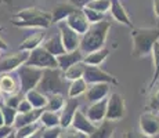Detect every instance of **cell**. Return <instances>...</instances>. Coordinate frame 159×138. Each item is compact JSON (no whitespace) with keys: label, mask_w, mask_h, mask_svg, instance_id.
Returning a JSON list of instances; mask_svg holds the SVG:
<instances>
[{"label":"cell","mask_w":159,"mask_h":138,"mask_svg":"<svg viewBox=\"0 0 159 138\" xmlns=\"http://www.w3.org/2000/svg\"><path fill=\"white\" fill-rule=\"evenodd\" d=\"M109 29H111V22L108 20H102L97 24H91L86 30V33L82 35L80 38L79 50L83 53V55L102 48L105 44Z\"/></svg>","instance_id":"cell-1"},{"label":"cell","mask_w":159,"mask_h":138,"mask_svg":"<svg viewBox=\"0 0 159 138\" xmlns=\"http://www.w3.org/2000/svg\"><path fill=\"white\" fill-rule=\"evenodd\" d=\"M64 72L60 68H48L43 69V75L38 84V90L43 93L44 96H51V94H65L68 93V87Z\"/></svg>","instance_id":"cell-2"},{"label":"cell","mask_w":159,"mask_h":138,"mask_svg":"<svg viewBox=\"0 0 159 138\" xmlns=\"http://www.w3.org/2000/svg\"><path fill=\"white\" fill-rule=\"evenodd\" d=\"M133 38V55L134 57H145L151 54L154 44L159 42L158 28H136L131 32Z\"/></svg>","instance_id":"cell-3"},{"label":"cell","mask_w":159,"mask_h":138,"mask_svg":"<svg viewBox=\"0 0 159 138\" xmlns=\"http://www.w3.org/2000/svg\"><path fill=\"white\" fill-rule=\"evenodd\" d=\"M13 24L20 28H48L53 24L51 14L43 13L38 8H25L13 17Z\"/></svg>","instance_id":"cell-4"},{"label":"cell","mask_w":159,"mask_h":138,"mask_svg":"<svg viewBox=\"0 0 159 138\" xmlns=\"http://www.w3.org/2000/svg\"><path fill=\"white\" fill-rule=\"evenodd\" d=\"M43 75V69L29 66L26 64L18 68V80H20V90L22 94L28 93L32 88H36Z\"/></svg>","instance_id":"cell-5"},{"label":"cell","mask_w":159,"mask_h":138,"mask_svg":"<svg viewBox=\"0 0 159 138\" xmlns=\"http://www.w3.org/2000/svg\"><path fill=\"white\" fill-rule=\"evenodd\" d=\"M26 65L35 66L39 69H48V68H58L57 58L51 55L47 50H44L42 46L36 47L35 50L29 51L28 60H26Z\"/></svg>","instance_id":"cell-6"},{"label":"cell","mask_w":159,"mask_h":138,"mask_svg":"<svg viewBox=\"0 0 159 138\" xmlns=\"http://www.w3.org/2000/svg\"><path fill=\"white\" fill-rule=\"evenodd\" d=\"M125 116V101L119 93H112L107 98V113L105 119L109 122H116Z\"/></svg>","instance_id":"cell-7"},{"label":"cell","mask_w":159,"mask_h":138,"mask_svg":"<svg viewBox=\"0 0 159 138\" xmlns=\"http://www.w3.org/2000/svg\"><path fill=\"white\" fill-rule=\"evenodd\" d=\"M83 79L87 84H96V83H108V84H118V80L112 75L104 72L100 66L86 65L83 73Z\"/></svg>","instance_id":"cell-8"},{"label":"cell","mask_w":159,"mask_h":138,"mask_svg":"<svg viewBox=\"0 0 159 138\" xmlns=\"http://www.w3.org/2000/svg\"><path fill=\"white\" fill-rule=\"evenodd\" d=\"M58 30H60V36L61 40H62L64 48L65 51H75L79 48V44H80V35L72 30L71 28L66 25L65 21H61L58 22Z\"/></svg>","instance_id":"cell-9"},{"label":"cell","mask_w":159,"mask_h":138,"mask_svg":"<svg viewBox=\"0 0 159 138\" xmlns=\"http://www.w3.org/2000/svg\"><path fill=\"white\" fill-rule=\"evenodd\" d=\"M140 130L148 137L159 136V115L154 112H145L140 116Z\"/></svg>","instance_id":"cell-10"},{"label":"cell","mask_w":159,"mask_h":138,"mask_svg":"<svg viewBox=\"0 0 159 138\" xmlns=\"http://www.w3.org/2000/svg\"><path fill=\"white\" fill-rule=\"evenodd\" d=\"M28 54L29 53H26V51H20V53H14L2 58L0 60V73H8L18 69L21 65H24L26 62Z\"/></svg>","instance_id":"cell-11"},{"label":"cell","mask_w":159,"mask_h":138,"mask_svg":"<svg viewBox=\"0 0 159 138\" xmlns=\"http://www.w3.org/2000/svg\"><path fill=\"white\" fill-rule=\"evenodd\" d=\"M65 22L72 30H75V32L80 36L84 35L86 30L89 29V26H90V24H89L86 15L83 14V10H82V8H76V10L65 20Z\"/></svg>","instance_id":"cell-12"},{"label":"cell","mask_w":159,"mask_h":138,"mask_svg":"<svg viewBox=\"0 0 159 138\" xmlns=\"http://www.w3.org/2000/svg\"><path fill=\"white\" fill-rule=\"evenodd\" d=\"M78 109H79L78 98H68V100L65 101L64 108L60 110V127L61 128H66L71 126L73 116H75Z\"/></svg>","instance_id":"cell-13"},{"label":"cell","mask_w":159,"mask_h":138,"mask_svg":"<svg viewBox=\"0 0 159 138\" xmlns=\"http://www.w3.org/2000/svg\"><path fill=\"white\" fill-rule=\"evenodd\" d=\"M86 116L87 119L94 123L96 126H98L101 122L105 120V113H107V98H104L101 101L90 104V106L86 109Z\"/></svg>","instance_id":"cell-14"},{"label":"cell","mask_w":159,"mask_h":138,"mask_svg":"<svg viewBox=\"0 0 159 138\" xmlns=\"http://www.w3.org/2000/svg\"><path fill=\"white\" fill-rule=\"evenodd\" d=\"M71 127L75 128V130H78V131H80V133H84V134H87V136H91V134L96 131L97 126L89 120L86 113L78 109L76 110V113H75V116H73Z\"/></svg>","instance_id":"cell-15"},{"label":"cell","mask_w":159,"mask_h":138,"mask_svg":"<svg viewBox=\"0 0 159 138\" xmlns=\"http://www.w3.org/2000/svg\"><path fill=\"white\" fill-rule=\"evenodd\" d=\"M109 88H111V84H108V83L90 84V87H87V91L84 93L87 102L93 104V102H97V101H101L104 98H107V96L109 93Z\"/></svg>","instance_id":"cell-16"},{"label":"cell","mask_w":159,"mask_h":138,"mask_svg":"<svg viewBox=\"0 0 159 138\" xmlns=\"http://www.w3.org/2000/svg\"><path fill=\"white\" fill-rule=\"evenodd\" d=\"M83 53H82L80 50H75V51H65L64 54L58 55L57 58V64H58V68L61 70H66L69 68V66L75 65L76 62H80V61H83Z\"/></svg>","instance_id":"cell-17"},{"label":"cell","mask_w":159,"mask_h":138,"mask_svg":"<svg viewBox=\"0 0 159 138\" xmlns=\"http://www.w3.org/2000/svg\"><path fill=\"white\" fill-rule=\"evenodd\" d=\"M0 91L7 94V96L18 93L20 91V80L14 75H11V72L3 73L0 76Z\"/></svg>","instance_id":"cell-18"},{"label":"cell","mask_w":159,"mask_h":138,"mask_svg":"<svg viewBox=\"0 0 159 138\" xmlns=\"http://www.w3.org/2000/svg\"><path fill=\"white\" fill-rule=\"evenodd\" d=\"M42 112H43V109H32V110L25 112V113H17V118H15V122H14L13 127L20 128V127H22V126L39 122Z\"/></svg>","instance_id":"cell-19"},{"label":"cell","mask_w":159,"mask_h":138,"mask_svg":"<svg viewBox=\"0 0 159 138\" xmlns=\"http://www.w3.org/2000/svg\"><path fill=\"white\" fill-rule=\"evenodd\" d=\"M75 10H76V7L72 6L71 3H61V4H57L56 7L53 8V11H51V21L56 24L61 22V21H65Z\"/></svg>","instance_id":"cell-20"},{"label":"cell","mask_w":159,"mask_h":138,"mask_svg":"<svg viewBox=\"0 0 159 138\" xmlns=\"http://www.w3.org/2000/svg\"><path fill=\"white\" fill-rule=\"evenodd\" d=\"M109 11H111L115 21H118V22L123 24V25H126V26H131V21L129 18V15H127L126 10H125V7L120 4L119 0H111Z\"/></svg>","instance_id":"cell-21"},{"label":"cell","mask_w":159,"mask_h":138,"mask_svg":"<svg viewBox=\"0 0 159 138\" xmlns=\"http://www.w3.org/2000/svg\"><path fill=\"white\" fill-rule=\"evenodd\" d=\"M42 47H43L44 50H47L51 55H54V57H58V55L65 53V48H64V44H62V40H61L60 33L56 35V36L48 38L47 40H44L43 44H42Z\"/></svg>","instance_id":"cell-22"},{"label":"cell","mask_w":159,"mask_h":138,"mask_svg":"<svg viewBox=\"0 0 159 138\" xmlns=\"http://www.w3.org/2000/svg\"><path fill=\"white\" fill-rule=\"evenodd\" d=\"M25 98L29 101L33 109H44L47 105V96L38 90V88H32L28 93H25Z\"/></svg>","instance_id":"cell-23"},{"label":"cell","mask_w":159,"mask_h":138,"mask_svg":"<svg viewBox=\"0 0 159 138\" xmlns=\"http://www.w3.org/2000/svg\"><path fill=\"white\" fill-rule=\"evenodd\" d=\"M108 55H109V50L105 47H102V48H100V50H96V51H93V53L86 54L83 57V62L86 64V65L98 66L107 60Z\"/></svg>","instance_id":"cell-24"},{"label":"cell","mask_w":159,"mask_h":138,"mask_svg":"<svg viewBox=\"0 0 159 138\" xmlns=\"http://www.w3.org/2000/svg\"><path fill=\"white\" fill-rule=\"evenodd\" d=\"M43 39H44V33L43 32H36L35 35L26 38L25 40L21 43L20 44V51H26V53H29V51L35 50L36 47H39V46L42 44Z\"/></svg>","instance_id":"cell-25"},{"label":"cell","mask_w":159,"mask_h":138,"mask_svg":"<svg viewBox=\"0 0 159 138\" xmlns=\"http://www.w3.org/2000/svg\"><path fill=\"white\" fill-rule=\"evenodd\" d=\"M84 68H86V64H84L83 61L76 62L75 65L69 66L66 70H64V78L68 82H73V80H76V79H82L83 78V73H84Z\"/></svg>","instance_id":"cell-26"},{"label":"cell","mask_w":159,"mask_h":138,"mask_svg":"<svg viewBox=\"0 0 159 138\" xmlns=\"http://www.w3.org/2000/svg\"><path fill=\"white\" fill-rule=\"evenodd\" d=\"M89 84L84 82V79H76V80L71 82L68 87V98H78L80 97L82 94H84L87 91Z\"/></svg>","instance_id":"cell-27"},{"label":"cell","mask_w":159,"mask_h":138,"mask_svg":"<svg viewBox=\"0 0 159 138\" xmlns=\"http://www.w3.org/2000/svg\"><path fill=\"white\" fill-rule=\"evenodd\" d=\"M39 122L42 123L43 127H56V126H60V113L43 109Z\"/></svg>","instance_id":"cell-28"},{"label":"cell","mask_w":159,"mask_h":138,"mask_svg":"<svg viewBox=\"0 0 159 138\" xmlns=\"http://www.w3.org/2000/svg\"><path fill=\"white\" fill-rule=\"evenodd\" d=\"M65 105V97L62 94H51L47 96V105L46 110H51V112H60Z\"/></svg>","instance_id":"cell-29"},{"label":"cell","mask_w":159,"mask_h":138,"mask_svg":"<svg viewBox=\"0 0 159 138\" xmlns=\"http://www.w3.org/2000/svg\"><path fill=\"white\" fill-rule=\"evenodd\" d=\"M112 131H114V124H112V122L105 119V120L97 126L96 131L91 136H89V138H109Z\"/></svg>","instance_id":"cell-30"},{"label":"cell","mask_w":159,"mask_h":138,"mask_svg":"<svg viewBox=\"0 0 159 138\" xmlns=\"http://www.w3.org/2000/svg\"><path fill=\"white\" fill-rule=\"evenodd\" d=\"M42 127H43V126H42L40 122H35V123L22 126V127L15 130V138H28L32 136V134H35L36 131H39Z\"/></svg>","instance_id":"cell-31"},{"label":"cell","mask_w":159,"mask_h":138,"mask_svg":"<svg viewBox=\"0 0 159 138\" xmlns=\"http://www.w3.org/2000/svg\"><path fill=\"white\" fill-rule=\"evenodd\" d=\"M151 54H152V61H154V78H152L151 83H149V88H152V86L159 79V42H157L154 44Z\"/></svg>","instance_id":"cell-32"},{"label":"cell","mask_w":159,"mask_h":138,"mask_svg":"<svg viewBox=\"0 0 159 138\" xmlns=\"http://www.w3.org/2000/svg\"><path fill=\"white\" fill-rule=\"evenodd\" d=\"M0 108H2V113H3V120H4L6 126H14L15 118H17V109L10 108V106L4 105V104H0Z\"/></svg>","instance_id":"cell-33"},{"label":"cell","mask_w":159,"mask_h":138,"mask_svg":"<svg viewBox=\"0 0 159 138\" xmlns=\"http://www.w3.org/2000/svg\"><path fill=\"white\" fill-rule=\"evenodd\" d=\"M86 7H90L93 10L98 11V13L105 14L111 7V0H91Z\"/></svg>","instance_id":"cell-34"},{"label":"cell","mask_w":159,"mask_h":138,"mask_svg":"<svg viewBox=\"0 0 159 138\" xmlns=\"http://www.w3.org/2000/svg\"><path fill=\"white\" fill-rule=\"evenodd\" d=\"M82 10H83V14L86 15V18H87V21H89L90 25L91 24H97V22H100V21L105 20L102 13H98V11L93 10V8H90V7H84V8H82Z\"/></svg>","instance_id":"cell-35"},{"label":"cell","mask_w":159,"mask_h":138,"mask_svg":"<svg viewBox=\"0 0 159 138\" xmlns=\"http://www.w3.org/2000/svg\"><path fill=\"white\" fill-rule=\"evenodd\" d=\"M61 131H62V128L60 126H56V127H42L40 134H42V138H60Z\"/></svg>","instance_id":"cell-36"},{"label":"cell","mask_w":159,"mask_h":138,"mask_svg":"<svg viewBox=\"0 0 159 138\" xmlns=\"http://www.w3.org/2000/svg\"><path fill=\"white\" fill-rule=\"evenodd\" d=\"M21 100H22L21 94L15 93V94H10V96L6 97L4 100H3V104H4V105H7V106H10V108L17 109L18 105H20V102H21Z\"/></svg>","instance_id":"cell-37"},{"label":"cell","mask_w":159,"mask_h":138,"mask_svg":"<svg viewBox=\"0 0 159 138\" xmlns=\"http://www.w3.org/2000/svg\"><path fill=\"white\" fill-rule=\"evenodd\" d=\"M147 108L149 109V112H154V113L159 112V90L149 98V102H148Z\"/></svg>","instance_id":"cell-38"},{"label":"cell","mask_w":159,"mask_h":138,"mask_svg":"<svg viewBox=\"0 0 159 138\" xmlns=\"http://www.w3.org/2000/svg\"><path fill=\"white\" fill-rule=\"evenodd\" d=\"M32 105L29 104V101L26 100V98H22L20 102V105H18L17 108V112L18 113H25V112H29V110H32Z\"/></svg>","instance_id":"cell-39"},{"label":"cell","mask_w":159,"mask_h":138,"mask_svg":"<svg viewBox=\"0 0 159 138\" xmlns=\"http://www.w3.org/2000/svg\"><path fill=\"white\" fill-rule=\"evenodd\" d=\"M11 133H14V127L13 126H0V138H6L7 136H10Z\"/></svg>","instance_id":"cell-40"},{"label":"cell","mask_w":159,"mask_h":138,"mask_svg":"<svg viewBox=\"0 0 159 138\" xmlns=\"http://www.w3.org/2000/svg\"><path fill=\"white\" fill-rule=\"evenodd\" d=\"M75 136V128H72L71 126L66 128H62V131H61L60 134V138H73Z\"/></svg>","instance_id":"cell-41"},{"label":"cell","mask_w":159,"mask_h":138,"mask_svg":"<svg viewBox=\"0 0 159 138\" xmlns=\"http://www.w3.org/2000/svg\"><path fill=\"white\" fill-rule=\"evenodd\" d=\"M90 2L91 0H69V3L72 6H75L76 8H84Z\"/></svg>","instance_id":"cell-42"},{"label":"cell","mask_w":159,"mask_h":138,"mask_svg":"<svg viewBox=\"0 0 159 138\" xmlns=\"http://www.w3.org/2000/svg\"><path fill=\"white\" fill-rule=\"evenodd\" d=\"M125 138H151V137L145 136L143 133H137V131H127L125 134Z\"/></svg>","instance_id":"cell-43"},{"label":"cell","mask_w":159,"mask_h":138,"mask_svg":"<svg viewBox=\"0 0 159 138\" xmlns=\"http://www.w3.org/2000/svg\"><path fill=\"white\" fill-rule=\"evenodd\" d=\"M154 13L159 18V0H154Z\"/></svg>","instance_id":"cell-44"},{"label":"cell","mask_w":159,"mask_h":138,"mask_svg":"<svg viewBox=\"0 0 159 138\" xmlns=\"http://www.w3.org/2000/svg\"><path fill=\"white\" fill-rule=\"evenodd\" d=\"M73 138H89V136L84 133H80V131L75 130V136H73Z\"/></svg>","instance_id":"cell-45"},{"label":"cell","mask_w":159,"mask_h":138,"mask_svg":"<svg viewBox=\"0 0 159 138\" xmlns=\"http://www.w3.org/2000/svg\"><path fill=\"white\" fill-rule=\"evenodd\" d=\"M0 50H7V44H6L2 39H0Z\"/></svg>","instance_id":"cell-46"},{"label":"cell","mask_w":159,"mask_h":138,"mask_svg":"<svg viewBox=\"0 0 159 138\" xmlns=\"http://www.w3.org/2000/svg\"><path fill=\"white\" fill-rule=\"evenodd\" d=\"M4 124V120H3V113H2V108H0V126Z\"/></svg>","instance_id":"cell-47"},{"label":"cell","mask_w":159,"mask_h":138,"mask_svg":"<svg viewBox=\"0 0 159 138\" xmlns=\"http://www.w3.org/2000/svg\"><path fill=\"white\" fill-rule=\"evenodd\" d=\"M6 138H15V131H14V133H11V134H10V136H7V137H6Z\"/></svg>","instance_id":"cell-48"},{"label":"cell","mask_w":159,"mask_h":138,"mask_svg":"<svg viewBox=\"0 0 159 138\" xmlns=\"http://www.w3.org/2000/svg\"><path fill=\"white\" fill-rule=\"evenodd\" d=\"M0 101H2V91H0Z\"/></svg>","instance_id":"cell-49"},{"label":"cell","mask_w":159,"mask_h":138,"mask_svg":"<svg viewBox=\"0 0 159 138\" xmlns=\"http://www.w3.org/2000/svg\"><path fill=\"white\" fill-rule=\"evenodd\" d=\"M0 51H2V50H0Z\"/></svg>","instance_id":"cell-50"}]
</instances>
